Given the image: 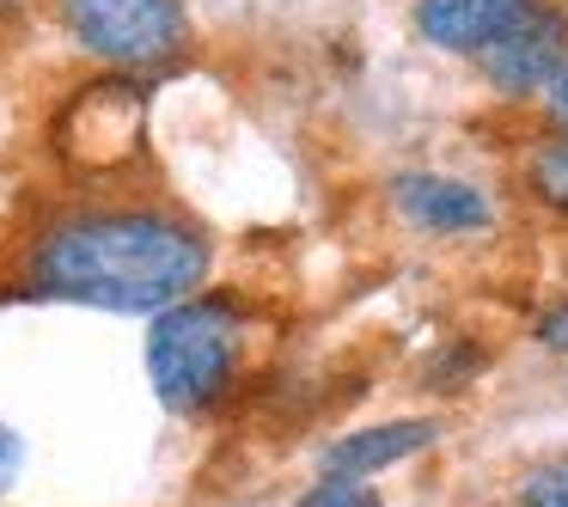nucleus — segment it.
Instances as JSON below:
<instances>
[{"instance_id": "1", "label": "nucleus", "mask_w": 568, "mask_h": 507, "mask_svg": "<svg viewBox=\"0 0 568 507\" xmlns=\"http://www.w3.org/2000/svg\"><path fill=\"white\" fill-rule=\"evenodd\" d=\"M214 245L196 221L153 202H92L43 221L26 245L19 282L38 300L92 306L116 318H160L202 294Z\"/></svg>"}, {"instance_id": "2", "label": "nucleus", "mask_w": 568, "mask_h": 507, "mask_svg": "<svg viewBox=\"0 0 568 507\" xmlns=\"http://www.w3.org/2000/svg\"><path fill=\"white\" fill-rule=\"evenodd\" d=\"M245 348H251V312L239 294L202 287L184 306L160 312L148 324V385L172 416H209L239 392L245 373Z\"/></svg>"}, {"instance_id": "3", "label": "nucleus", "mask_w": 568, "mask_h": 507, "mask_svg": "<svg viewBox=\"0 0 568 507\" xmlns=\"http://www.w3.org/2000/svg\"><path fill=\"white\" fill-rule=\"evenodd\" d=\"M68 43L111 74H160L190 55L184 0H55Z\"/></svg>"}, {"instance_id": "4", "label": "nucleus", "mask_w": 568, "mask_h": 507, "mask_svg": "<svg viewBox=\"0 0 568 507\" xmlns=\"http://www.w3.org/2000/svg\"><path fill=\"white\" fill-rule=\"evenodd\" d=\"M50 148L74 172H123L148 148V80L135 74H99L68 92V104L50 123Z\"/></svg>"}, {"instance_id": "5", "label": "nucleus", "mask_w": 568, "mask_h": 507, "mask_svg": "<svg viewBox=\"0 0 568 507\" xmlns=\"http://www.w3.org/2000/svg\"><path fill=\"white\" fill-rule=\"evenodd\" d=\"M562 62H568V7H556V0H538L507 38H495L477 55L489 92L495 99H514V104L544 99V87L562 74Z\"/></svg>"}, {"instance_id": "6", "label": "nucleus", "mask_w": 568, "mask_h": 507, "mask_svg": "<svg viewBox=\"0 0 568 507\" xmlns=\"http://www.w3.org/2000/svg\"><path fill=\"white\" fill-rule=\"evenodd\" d=\"M392 209L404 214L416 233H434V239H465V233L495 226L489 190L470 184V178H453V172H397L392 178Z\"/></svg>"}, {"instance_id": "7", "label": "nucleus", "mask_w": 568, "mask_h": 507, "mask_svg": "<svg viewBox=\"0 0 568 507\" xmlns=\"http://www.w3.org/2000/svg\"><path fill=\"white\" fill-rule=\"evenodd\" d=\"M531 7H538V0H416V7H409V26H416V38L428 43V50L470 55V62H477V55L489 50L495 38H507Z\"/></svg>"}, {"instance_id": "8", "label": "nucleus", "mask_w": 568, "mask_h": 507, "mask_svg": "<svg viewBox=\"0 0 568 507\" xmlns=\"http://www.w3.org/2000/svg\"><path fill=\"white\" fill-rule=\"evenodd\" d=\"M440 440V416H397V422H373V428H348L324 446L318 458V477H379V470L404 465V458L428 453Z\"/></svg>"}, {"instance_id": "9", "label": "nucleus", "mask_w": 568, "mask_h": 507, "mask_svg": "<svg viewBox=\"0 0 568 507\" xmlns=\"http://www.w3.org/2000/svg\"><path fill=\"white\" fill-rule=\"evenodd\" d=\"M526 196L538 202L544 214L568 221V135H544L538 148L526 153Z\"/></svg>"}, {"instance_id": "10", "label": "nucleus", "mask_w": 568, "mask_h": 507, "mask_svg": "<svg viewBox=\"0 0 568 507\" xmlns=\"http://www.w3.org/2000/svg\"><path fill=\"white\" fill-rule=\"evenodd\" d=\"M483 367H489V355H483L470 336H453V343H440L434 361L422 367V385H428V392H465Z\"/></svg>"}, {"instance_id": "11", "label": "nucleus", "mask_w": 568, "mask_h": 507, "mask_svg": "<svg viewBox=\"0 0 568 507\" xmlns=\"http://www.w3.org/2000/svg\"><path fill=\"white\" fill-rule=\"evenodd\" d=\"M294 507H385V495L373 483H355V477H318L300 489Z\"/></svg>"}, {"instance_id": "12", "label": "nucleus", "mask_w": 568, "mask_h": 507, "mask_svg": "<svg viewBox=\"0 0 568 507\" xmlns=\"http://www.w3.org/2000/svg\"><path fill=\"white\" fill-rule=\"evenodd\" d=\"M519 507H568V458H544L519 477Z\"/></svg>"}, {"instance_id": "13", "label": "nucleus", "mask_w": 568, "mask_h": 507, "mask_svg": "<svg viewBox=\"0 0 568 507\" xmlns=\"http://www.w3.org/2000/svg\"><path fill=\"white\" fill-rule=\"evenodd\" d=\"M531 336H538V348H550V355H568V300H556Z\"/></svg>"}, {"instance_id": "14", "label": "nucleus", "mask_w": 568, "mask_h": 507, "mask_svg": "<svg viewBox=\"0 0 568 507\" xmlns=\"http://www.w3.org/2000/svg\"><path fill=\"white\" fill-rule=\"evenodd\" d=\"M19 465H26V440H19L7 422H0V495L13 489V477H19Z\"/></svg>"}, {"instance_id": "15", "label": "nucleus", "mask_w": 568, "mask_h": 507, "mask_svg": "<svg viewBox=\"0 0 568 507\" xmlns=\"http://www.w3.org/2000/svg\"><path fill=\"white\" fill-rule=\"evenodd\" d=\"M544 116L556 123V135H568V62H562V74L544 87Z\"/></svg>"}, {"instance_id": "16", "label": "nucleus", "mask_w": 568, "mask_h": 507, "mask_svg": "<svg viewBox=\"0 0 568 507\" xmlns=\"http://www.w3.org/2000/svg\"><path fill=\"white\" fill-rule=\"evenodd\" d=\"M38 0H0V26H13V19H26Z\"/></svg>"}]
</instances>
